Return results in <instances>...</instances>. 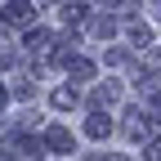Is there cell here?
Segmentation results:
<instances>
[{
    "instance_id": "1",
    "label": "cell",
    "mask_w": 161,
    "mask_h": 161,
    "mask_svg": "<svg viewBox=\"0 0 161 161\" xmlns=\"http://www.w3.org/2000/svg\"><path fill=\"white\" fill-rule=\"evenodd\" d=\"M5 14H9V18H14V23H23V18H27V5H23V0H14V5H9V9H5Z\"/></svg>"
}]
</instances>
